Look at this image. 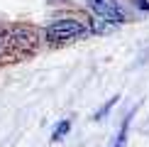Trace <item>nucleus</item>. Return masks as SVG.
Instances as JSON below:
<instances>
[{"label": "nucleus", "mask_w": 149, "mask_h": 147, "mask_svg": "<svg viewBox=\"0 0 149 147\" xmlns=\"http://www.w3.org/2000/svg\"><path fill=\"white\" fill-rule=\"evenodd\" d=\"M91 10L95 12L100 20H108L113 24H120L125 22V12H122V8L115 3V0H88Z\"/></svg>", "instance_id": "obj_2"}, {"label": "nucleus", "mask_w": 149, "mask_h": 147, "mask_svg": "<svg viewBox=\"0 0 149 147\" xmlns=\"http://www.w3.org/2000/svg\"><path fill=\"white\" fill-rule=\"evenodd\" d=\"M3 52H5V47H0V54H3Z\"/></svg>", "instance_id": "obj_7"}, {"label": "nucleus", "mask_w": 149, "mask_h": 147, "mask_svg": "<svg viewBox=\"0 0 149 147\" xmlns=\"http://www.w3.org/2000/svg\"><path fill=\"white\" fill-rule=\"evenodd\" d=\"M37 42V37L32 29H24V27H12L8 29V47H20V49H32Z\"/></svg>", "instance_id": "obj_3"}, {"label": "nucleus", "mask_w": 149, "mask_h": 147, "mask_svg": "<svg viewBox=\"0 0 149 147\" xmlns=\"http://www.w3.org/2000/svg\"><path fill=\"white\" fill-rule=\"evenodd\" d=\"M69 130H71V123H69V120H61L59 125H56V130H54V140H61Z\"/></svg>", "instance_id": "obj_4"}, {"label": "nucleus", "mask_w": 149, "mask_h": 147, "mask_svg": "<svg viewBox=\"0 0 149 147\" xmlns=\"http://www.w3.org/2000/svg\"><path fill=\"white\" fill-rule=\"evenodd\" d=\"M93 29H95V32H108V29H110V24L108 22H100V17H98V20H93Z\"/></svg>", "instance_id": "obj_6"}, {"label": "nucleus", "mask_w": 149, "mask_h": 147, "mask_svg": "<svg viewBox=\"0 0 149 147\" xmlns=\"http://www.w3.org/2000/svg\"><path fill=\"white\" fill-rule=\"evenodd\" d=\"M127 125H130V120L122 125V130H120V135H117V142H115V147H122L125 145V140H127Z\"/></svg>", "instance_id": "obj_5"}, {"label": "nucleus", "mask_w": 149, "mask_h": 147, "mask_svg": "<svg viewBox=\"0 0 149 147\" xmlns=\"http://www.w3.org/2000/svg\"><path fill=\"white\" fill-rule=\"evenodd\" d=\"M86 34V24L76 20V17H64V20H56L47 27V37L54 42H66V39H76V37Z\"/></svg>", "instance_id": "obj_1"}]
</instances>
